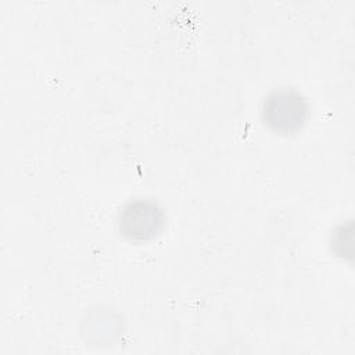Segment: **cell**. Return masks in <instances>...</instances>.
<instances>
[{
	"label": "cell",
	"mask_w": 355,
	"mask_h": 355,
	"mask_svg": "<svg viewBox=\"0 0 355 355\" xmlns=\"http://www.w3.org/2000/svg\"><path fill=\"white\" fill-rule=\"evenodd\" d=\"M305 114V101L293 90H279L272 93L263 107L266 123L270 128L283 132H290L301 126Z\"/></svg>",
	"instance_id": "obj_1"
},
{
	"label": "cell",
	"mask_w": 355,
	"mask_h": 355,
	"mask_svg": "<svg viewBox=\"0 0 355 355\" xmlns=\"http://www.w3.org/2000/svg\"><path fill=\"white\" fill-rule=\"evenodd\" d=\"M162 223L161 212L150 202H132L123 209L121 229L130 239H147L157 233Z\"/></svg>",
	"instance_id": "obj_2"
}]
</instances>
